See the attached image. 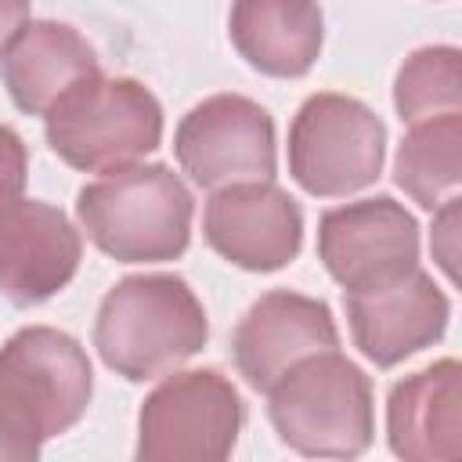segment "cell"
Segmentation results:
<instances>
[{
  "instance_id": "cell-1",
  "label": "cell",
  "mask_w": 462,
  "mask_h": 462,
  "mask_svg": "<svg viewBox=\"0 0 462 462\" xmlns=\"http://www.w3.org/2000/svg\"><path fill=\"white\" fill-rule=\"evenodd\" d=\"M94 372L76 336L25 325L0 346V462H29L90 404Z\"/></svg>"
},
{
  "instance_id": "cell-2",
  "label": "cell",
  "mask_w": 462,
  "mask_h": 462,
  "mask_svg": "<svg viewBox=\"0 0 462 462\" xmlns=\"http://www.w3.org/2000/svg\"><path fill=\"white\" fill-rule=\"evenodd\" d=\"M206 339V310L195 289L177 274L119 278L105 292L94 318V346L101 361L130 383L173 372L195 357Z\"/></svg>"
},
{
  "instance_id": "cell-3",
  "label": "cell",
  "mask_w": 462,
  "mask_h": 462,
  "mask_svg": "<svg viewBox=\"0 0 462 462\" xmlns=\"http://www.w3.org/2000/svg\"><path fill=\"white\" fill-rule=\"evenodd\" d=\"M76 217L87 238L119 263H166L191 242L195 199L162 162L112 170L76 195Z\"/></svg>"
},
{
  "instance_id": "cell-4",
  "label": "cell",
  "mask_w": 462,
  "mask_h": 462,
  "mask_svg": "<svg viewBox=\"0 0 462 462\" xmlns=\"http://www.w3.org/2000/svg\"><path fill=\"white\" fill-rule=\"evenodd\" d=\"M267 419L300 455L357 458L375 433L372 379L339 350L310 354L267 386Z\"/></svg>"
},
{
  "instance_id": "cell-5",
  "label": "cell",
  "mask_w": 462,
  "mask_h": 462,
  "mask_svg": "<svg viewBox=\"0 0 462 462\" xmlns=\"http://www.w3.org/2000/svg\"><path fill=\"white\" fill-rule=\"evenodd\" d=\"M43 134L65 166L112 173L159 148L162 105L141 79L94 72L47 108Z\"/></svg>"
},
{
  "instance_id": "cell-6",
  "label": "cell",
  "mask_w": 462,
  "mask_h": 462,
  "mask_svg": "<svg viewBox=\"0 0 462 462\" xmlns=\"http://www.w3.org/2000/svg\"><path fill=\"white\" fill-rule=\"evenodd\" d=\"M386 159V126L357 97L310 94L289 126V173L318 199H339L375 184Z\"/></svg>"
},
{
  "instance_id": "cell-7",
  "label": "cell",
  "mask_w": 462,
  "mask_h": 462,
  "mask_svg": "<svg viewBox=\"0 0 462 462\" xmlns=\"http://www.w3.org/2000/svg\"><path fill=\"white\" fill-rule=\"evenodd\" d=\"M245 422L238 390L217 368L166 375L141 404V462H220L235 451Z\"/></svg>"
},
{
  "instance_id": "cell-8",
  "label": "cell",
  "mask_w": 462,
  "mask_h": 462,
  "mask_svg": "<svg viewBox=\"0 0 462 462\" xmlns=\"http://www.w3.org/2000/svg\"><path fill=\"white\" fill-rule=\"evenodd\" d=\"M173 155L209 191L235 180H271L278 170L274 119L245 94H213L177 123Z\"/></svg>"
},
{
  "instance_id": "cell-9",
  "label": "cell",
  "mask_w": 462,
  "mask_h": 462,
  "mask_svg": "<svg viewBox=\"0 0 462 462\" xmlns=\"http://www.w3.org/2000/svg\"><path fill=\"white\" fill-rule=\"evenodd\" d=\"M318 256L343 289H368L419 267V224L390 195L325 209Z\"/></svg>"
},
{
  "instance_id": "cell-10",
  "label": "cell",
  "mask_w": 462,
  "mask_h": 462,
  "mask_svg": "<svg viewBox=\"0 0 462 462\" xmlns=\"http://www.w3.org/2000/svg\"><path fill=\"white\" fill-rule=\"evenodd\" d=\"M202 235L217 256L242 271H282L300 256L303 213L274 180H235L206 199Z\"/></svg>"
},
{
  "instance_id": "cell-11",
  "label": "cell",
  "mask_w": 462,
  "mask_h": 462,
  "mask_svg": "<svg viewBox=\"0 0 462 462\" xmlns=\"http://www.w3.org/2000/svg\"><path fill=\"white\" fill-rule=\"evenodd\" d=\"M343 307L354 346L379 368H393L404 357L433 346L451 318L444 289L422 267H411L383 285L346 289Z\"/></svg>"
},
{
  "instance_id": "cell-12",
  "label": "cell",
  "mask_w": 462,
  "mask_h": 462,
  "mask_svg": "<svg viewBox=\"0 0 462 462\" xmlns=\"http://www.w3.org/2000/svg\"><path fill=\"white\" fill-rule=\"evenodd\" d=\"M79 231L72 220L40 199H0V296L14 307H32L58 296L79 271Z\"/></svg>"
},
{
  "instance_id": "cell-13",
  "label": "cell",
  "mask_w": 462,
  "mask_h": 462,
  "mask_svg": "<svg viewBox=\"0 0 462 462\" xmlns=\"http://www.w3.org/2000/svg\"><path fill=\"white\" fill-rule=\"evenodd\" d=\"M336 346H339V328L328 303L289 289L263 292L231 332V354L238 375L263 393L296 361Z\"/></svg>"
},
{
  "instance_id": "cell-14",
  "label": "cell",
  "mask_w": 462,
  "mask_h": 462,
  "mask_svg": "<svg viewBox=\"0 0 462 462\" xmlns=\"http://www.w3.org/2000/svg\"><path fill=\"white\" fill-rule=\"evenodd\" d=\"M386 440L404 462H455L462 455V368L440 357L386 393Z\"/></svg>"
},
{
  "instance_id": "cell-15",
  "label": "cell",
  "mask_w": 462,
  "mask_h": 462,
  "mask_svg": "<svg viewBox=\"0 0 462 462\" xmlns=\"http://www.w3.org/2000/svg\"><path fill=\"white\" fill-rule=\"evenodd\" d=\"M101 72L94 47L65 22H25L14 40L0 51V76L11 101L29 116H47V108L69 94L87 76Z\"/></svg>"
},
{
  "instance_id": "cell-16",
  "label": "cell",
  "mask_w": 462,
  "mask_h": 462,
  "mask_svg": "<svg viewBox=\"0 0 462 462\" xmlns=\"http://www.w3.org/2000/svg\"><path fill=\"white\" fill-rule=\"evenodd\" d=\"M227 32L235 51L256 72L300 79L321 54L325 18L318 0H235Z\"/></svg>"
},
{
  "instance_id": "cell-17",
  "label": "cell",
  "mask_w": 462,
  "mask_h": 462,
  "mask_svg": "<svg viewBox=\"0 0 462 462\" xmlns=\"http://www.w3.org/2000/svg\"><path fill=\"white\" fill-rule=\"evenodd\" d=\"M462 177V112H444L422 123H411L397 155L393 180L422 209H437L455 195Z\"/></svg>"
},
{
  "instance_id": "cell-18",
  "label": "cell",
  "mask_w": 462,
  "mask_h": 462,
  "mask_svg": "<svg viewBox=\"0 0 462 462\" xmlns=\"http://www.w3.org/2000/svg\"><path fill=\"white\" fill-rule=\"evenodd\" d=\"M393 105L397 116L411 126L444 112H458L462 105V54L458 47L437 43L419 47L404 58L393 79Z\"/></svg>"
},
{
  "instance_id": "cell-19",
  "label": "cell",
  "mask_w": 462,
  "mask_h": 462,
  "mask_svg": "<svg viewBox=\"0 0 462 462\" xmlns=\"http://www.w3.org/2000/svg\"><path fill=\"white\" fill-rule=\"evenodd\" d=\"M458 195L444 199L437 209H433V238H430V249H433V260L440 263V271L448 274V282H455V260H458Z\"/></svg>"
},
{
  "instance_id": "cell-20",
  "label": "cell",
  "mask_w": 462,
  "mask_h": 462,
  "mask_svg": "<svg viewBox=\"0 0 462 462\" xmlns=\"http://www.w3.org/2000/svg\"><path fill=\"white\" fill-rule=\"evenodd\" d=\"M25 177H29V152L25 141L0 123V191H25Z\"/></svg>"
},
{
  "instance_id": "cell-21",
  "label": "cell",
  "mask_w": 462,
  "mask_h": 462,
  "mask_svg": "<svg viewBox=\"0 0 462 462\" xmlns=\"http://www.w3.org/2000/svg\"><path fill=\"white\" fill-rule=\"evenodd\" d=\"M29 22V0H0V51Z\"/></svg>"
}]
</instances>
